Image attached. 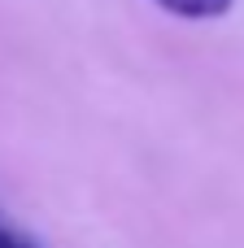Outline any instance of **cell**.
I'll return each mask as SVG.
<instances>
[{
  "instance_id": "cell-1",
  "label": "cell",
  "mask_w": 244,
  "mask_h": 248,
  "mask_svg": "<svg viewBox=\"0 0 244 248\" xmlns=\"http://www.w3.org/2000/svg\"><path fill=\"white\" fill-rule=\"evenodd\" d=\"M153 4L183 22H214V17H227L236 0H153Z\"/></svg>"
},
{
  "instance_id": "cell-2",
  "label": "cell",
  "mask_w": 244,
  "mask_h": 248,
  "mask_svg": "<svg viewBox=\"0 0 244 248\" xmlns=\"http://www.w3.org/2000/svg\"><path fill=\"white\" fill-rule=\"evenodd\" d=\"M0 248H39L31 235H22V231H13L9 222H0Z\"/></svg>"
}]
</instances>
